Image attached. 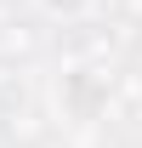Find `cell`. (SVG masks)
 Listing matches in <instances>:
<instances>
[{
	"instance_id": "1",
	"label": "cell",
	"mask_w": 142,
	"mask_h": 148,
	"mask_svg": "<svg viewBox=\"0 0 142 148\" xmlns=\"http://www.w3.org/2000/svg\"><path fill=\"white\" fill-rule=\"evenodd\" d=\"M108 91H114L108 69H97V63H68L63 80H57V108L68 114V120H80V125H91V120L108 108Z\"/></svg>"
},
{
	"instance_id": "2",
	"label": "cell",
	"mask_w": 142,
	"mask_h": 148,
	"mask_svg": "<svg viewBox=\"0 0 142 148\" xmlns=\"http://www.w3.org/2000/svg\"><path fill=\"white\" fill-rule=\"evenodd\" d=\"M46 6H51V12H63V17H80V12H85V0H46Z\"/></svg>"
}]
</instances>
